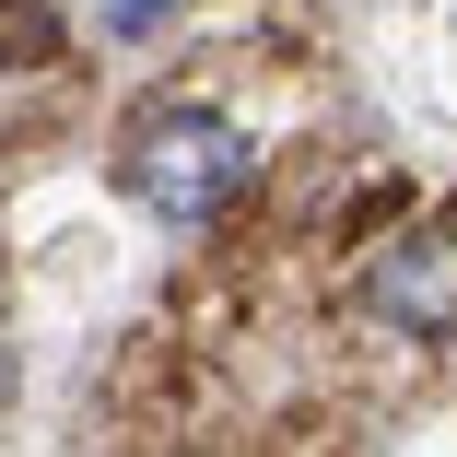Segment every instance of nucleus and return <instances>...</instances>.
Segmentation results:
<instances>
[{
    "mask_svg": "<svg viewBox=\"0 0 457 457\" xmlns=\"http://www.w3.org/2000/svg\"><path fill=\"white\" fill-rule=\"evenodd\" d=\"M235 188H246V141H235L212 106H153V118L129 129V200H141V212L212 223V212H235Z\"/></svg>",
    "mask_w": 457,
    "mask_h": 457,
    "instance_id": "obj_1",
    "label": "nucleus"
},
{
    "mask_svg": "<svg viewBox=\"0 0 457 457\" xmlns=\"http://www.w3.org/2000/svg\"><path fill=\"white\" fill-rule=\"evenodd\" d=\"M363 294H376V317L387 328H457V223H434V235H399L387 258H376V282H363Z\"/></svg>",
    "mask_w": 457,
    "mask_h": 457,
    "instance_id": "obj_2",
    "label": "nucleus"
}]
</instances>
